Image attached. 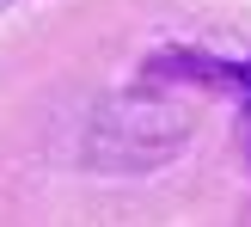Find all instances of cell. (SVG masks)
Returning a JSON list of instances; mask_svg holds the SVG:
<instances>
[{
    "label": "cell",
    "instance_id": "cell-2",
    "mask_svg": "<svg viewBox=\"0 0 251 227\" xmlns=\"http://www.w3.org/2000/svg\"><path fill=\"white\" fill-rule=\"evenodd\" d=\"M0 6H12V0H0Z\"/></svg>",
    "mask_w": 251,
    "mask_h": 227
},
{
    "label": "cell",
    "instance_id": "cell-1",
    "mask_svg": "<svg viewBox=\"0 0 251 227\" xmlns=\"http://www.w3.org/2000/svg\"><path fill=\"white\" fill-rule=\"evenodd\" d=\"M239 86H245V105H239V142H245V154H251V74H239Z\"/></svg>",
    "mask_w": 251,
    "mask_h": 227
}]
</instances>
